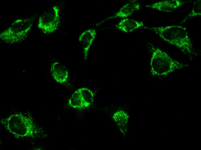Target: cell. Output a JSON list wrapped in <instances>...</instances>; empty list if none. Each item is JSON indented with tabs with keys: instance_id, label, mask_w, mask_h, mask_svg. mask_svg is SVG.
Here are the masks:
<instances>
[{
	"instance_id": "6da1fadb",
	"label": "cell",
	"mask_w": 201,
	"mask_h": 150,
	"mask_svg": "<svg viewBox=\"0 0 201 150\" xmlns=\"http://www.w3.org/2000/svg\"><path fill=\"white\" fill-rule=\"evenodd\" d=\"M1 123L5 129L17 138L37 139L43 134L41 128L32 118L21 112L12 114L4 119Z\"/></svg>"
},
{
	"instance_id": "7a4b0ae2",
	"label": "cell",
	"mask_w": 201,
	"mask_h": 150,
	"mask_svg": "<svg viewBox=\"0 0 201 150\" xmlns=\"http://www.w3.org/2000/svg\"><path fill=\"white\" fill-rule=\"evenodd\" d=\"M165 42L179 49L191 58L194 53L191 39L187 28L180 25H170L147 28Z\"/></svg>"
},
{
	"instance_id": "3957f363",
	"label": "cell",
	"mask_w": 201,
	"mask_h": 150,
	"mask_svg": "<svg viewBox=\"0 0 201 150\" xmlns=\"http://www.w3.org/2000/svg\"><path fill=\"white\" fill-rule=\"evenodd\" d=\"M150 61L151 74L157 77H164L187 68L189 65L174 60L166 52L152 46Z\"/></svg>"
},
{
	"instance_id": "277c9868",
	"label": "cell",
	"mask_w": 201,
	"mask_h": 150,
	"mask_svg": "<svg viewBox=\"0 0 201 150\" xmlns=\"http://www.w3.org/2000/svg\"><path fill=\"white\" fill-rule=\"evenodd\" d=\"M34 20L33 17L19 18L15 20L0 33L1 40L9 44L23 41L31 29Z\"/></svg>"
},
{
	"instance_id": "5b68a950",
	"label": "cell",
	"mask_w": 201,
	"mask_h": 150,
	"mask_svg": "<svg viewBox=\"0 0 201 150\" xmlns=\"http://www.w3.org/2000/svg\"><path fill=\"white\" fill-rule=\"evenodd\" d=\"M60 22L59 8L55 5L41 15L38 18L37 27L44 33L50 34L58 29Z\"/></svg>"
},
{
	"instance_id": "8992f818",
	"label": "cell",
	"mask_w": 201,
	"mask_h": 150,
	"mask_svg": "<svg viewBox=\"0 0 201 150\" xmlns=\"http://www.w3.org/2000/svg\"><path fill=\"white\" fill-rule=\"evenodd\" d=\"M96 31L94 29H88L82 32L79 37L83 49V57L86 59L90 47L95 38Z\"/></svg>"
},
{
	"instance_id": "52a82bcc",
	"label": "cell",
	"mask_w": 201,
	"mask_h": 150,
	"mask_svg": "<svg viewBox=\"0 0 201 150\" xmlns=\"http://www.w3.org/2000/svg\"><path fill=\"white\" fill-rule=\"evenodd\" d=\"M185 3V1L181 0H165L147 5L146 7L161 12H170L174 11Z\"/></svg>"
},
{
	"instance_id": "ba28073f",
	"label": "cell",
	"mask_w": 201,
	"mask_h": 150,
	"mask_svg": "<svg viewBox=\"0 0 201 150\" xmlns=\"http://www.w3.org/2000/svg\"><path fill=\"white\" fill-rule=\"evenodd\" d=\"M51 75L57 82L62 84L66 82L69 76L66 67L61 62L55 61L52 63L51 67Z\"/></svg>"
},
{
	"instance_id": "9c48e42d",
	"label": "cell",
	"mask_w": 201,
	"mask_h": 150,
	"mask_svg": "<svg viewBox=\"0 0 201 150\" xmlns=\"http://www.w3.org/2000/svg\"><path fill=\"white\" fill-rule=\"evenodd\" d=\"M141 8L140 5L135 1L126 3L122 6L113 15L106 20L117 18H125L131 16Z\"/></svg>"
},
{
	"instance_id": "30bf717a",
	"label": "cell",
	"mask_w": 201,
	"mask_h": 150,
	"mask_svg": "<svg viewBox=\"0 0 201 150\" xmlns=\"http://www.w3.org/2000/svg\"><path fill=\"white\" fill-rule=\"evenodd\" d=\"M145 24L143 22L130 18H125L122 19L115 26L116 28L126 33H130L141 27Z\"/></svg>"
},
{
	"instance_id": "8fae6325",
	"label": "cell",
	"mask_w": 201,
	"mask_h": 150,
	"mask_svg": "<svg viewBox=\"0 0 201 150\" xmlns=\"http://www.w3.org/2000/svg\"><path fill=\"white\" fill-rule=\"evenodd\" d=\"M68 105L69 106L75 108L83 109L86 108L78 89L72 95L68 100Z\"/></svg>"
},
{
	"instance_id": "7c38bea8",
	"label": "cell",
	"mask_w": 201,
	"mask_h": 150,
	"mask_svg": "<svg viewBox=\"0 0 201 150\" xmlns=\"http://www.w3.org/2000/svg\"><path fill=\"white\" fill-rule=\"evenodd\" d=\"M85 103L86 108L92 104L94 99V93L90 89L85 87L78 89Z\"/></svg>"
},
{
	"instance_id": "4fadbf2b",
	"label": "cell",
	"mask_w": 201,
	"mask_h": 150,
	"mask_svg": "<svg viewBox=\"0 0 201 150\" xmlns=\"http://www.w3.org/2000/svg\"><path fill=\"white\" fill-rule=\"evenodd\" d=\"M201 15V1L198 0L194 2L193 7L190 12L188 14L182 22H184L188 19L198 17Z\"/></svg>"
}]
</instances>
